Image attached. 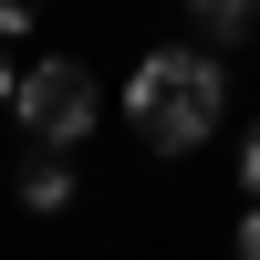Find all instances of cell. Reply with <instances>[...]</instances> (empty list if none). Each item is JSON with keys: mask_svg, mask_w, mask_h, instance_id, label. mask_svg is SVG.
I'll use <instances>...</instances> for the list:
<instances>
[{"mask_svg": "<svg viewBox=\"0 0 260 260\" xmlns=\"http://www.w3.org/2000/svg\"><path fill=\"white\" fill-rule=\"evenodd\" d=\"M229 115V62H208L198 42H156L136 52V83H125V125H136L156 156H198Z\"/></svg>", "mask_w": 260, "mask_h": 260, "instance_id": "cell-1", "label": "cell"}, {"mask_svg": "<svg viewBox=\"0 0 260 260\" xmlns=\"http://www.w3.org/2000/svg\"><path fill=\"white\" fill-rule=\"evenodd\" d=\"M11 115H21V136H31L42 156H62V146H83V136H94V115H104V83L83 73L73 52H42L31 73L11 83Z\"/></svg>", "mask_w": 260, "mask_h": 260, "instance_id": "cell-2", "label": "cell"}, {"mask_svg": "<svg viewBox=\"0 0 260 260\" xmlns=\"http://www.w3.org/2000/svg\"><path fill=\"white\" fill-rule=\"evenodd\" d=\"M187 21H198V52H208V62H219L229 42H250V31H260V11H250V0H198Z\"/></svg>", "mask_w": 260, "mask_h": 260, "instance_id": "cell-3", "label": "cell"}, {"mask_svg": "<svg viewBox=\"0 0 260 260\" xmlns=\"http://www.w3.org/2000/svg\"><path fill=\"white\" fill-rule=\"evenodd\" d=\"M21 208H73V167H62V156H31V167H21Z\"/></svg>", "mask_w": 260, "mask_h": 260, "instance_id": "cell-4", "label": "cell"}, {"mask_svg": "<svg viewBox=\"0 0 260 260\" xmlns=\"http://www.w3.org/2000/svg\"><path fill=\"white\" fill-rule=\"evenodd\" d=\"M240 187H250V208H260V115L240 125Z\"/></svg>", "mask_w": 260, "mask_h": 260, "instance_id": "cell-5", "label": "cell"}, {"mask_svg": "<svg viewBox=\"0 0 260 260\" xmlns=\"http://www.w3.org/2000/svg\"><path fill=\"white\" fill-rule=\"evenodd\" d=\"M31 31V11H21V0H0V42H21Z\"/></svg>", "mask_w": 260, "mask_h": 260, "instance_id": "cell-6", "label": "cell"}, {"mask_svg": "<svg viewBox=\"0 0 260 260\" xmlns=\"http://www.w3.org/2000/svg\"><path fill=\"white\" fill-rule=\"evenodd\" d=\"M240 260H260V208H250V219H240Z\"/></svg>", "mask_w": 260, "mask_h": 260, "instance_id": "cell-7", "label": "cell"}, {"mask_svg": "<svg viewBox=\"0 0 260 260\" xmlns=\"http://www.w3.org/2000/svg\"><path fill=\"white\" fill-rule=\"evenodd\" d=\"M11 83H21V62H0V104H11Z\"/></svg>", "mask_w": 260, "mask_h": 260, "instance_id": "cell-8", "label": "cell"}]
</instances>
